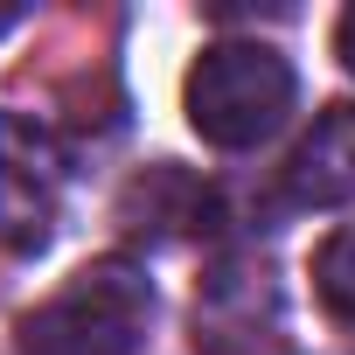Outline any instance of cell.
<instances>
[{
    "label": "cell",
    "mask_w": 355,
    "mask_h": 355,
    "mask_svg": "<svg viewBox=\"0 0 355 355\" xmlns=\"http://www.w3.org/2000/svg\"><path fill=\"white\" fill-rule=\"evenodd\" d=\"M293 98H300V77L272 42H216L196 56V70L182 84L189 125L223 153L265 146L293 119Z\"/></svg>",
    "instance_id": "1"
},
{
    "label": "cell",
    "mask_w": 355,
    "mask_h": 355,
    "mask_svg": "<svg viewBox=\"0 0 355 355\" xmlns=\"http://www.w3.org/2000/svg\"><path fill=\"white\" fill-rule=\"evenodd\" d=\"M146 327H153V279L125 258H98L21 320V348L28 355H132Z\"/></svg>",
    "instance_id": "2"
},
{
    "label": "cell",
    "mask_w": 355,
    "mask_h": 355,
    "mask_svg": "<svg viewBox=\"0 0 355 355\" xmlns=\"http://www.w3.org/2000/svg\"><path fill=\"white\" fill-rule=\"evenodd\" d=\"M63 196H70L63 146L35 119L0 112V244L8 251H42L56 237Z\"/></svg>",
    "instance_id": "3"
},
{
    "label": "cell",
    "mask_w": 355,
    "mask_h": 355,
    "mask_svg": "<svg viewBox=\"0 0 355 355\" xmlns=\"http://www.w3.org/2000/svg\"><path fill=\"white\" fill-rule=\"evenodd\" d=\"M286 189H293V202H320V209L355 202V105H334L300 139V153L286 167Z\"/></svg>",
    "instance_id": "4"
},
{
    "label": "cell",
    "mask_w": 355,
    "mask_h": 355,
    "mask_svg": "<svg viewBox=\"0 0 355 355\" xmlns=\"http://www.w3.org/2000/svg\"><path fill=\"white\" fill-rule=\"evenodd\" d=\"M313 293H320V306L334 320L355 327V223H341V230L320 237V251H313Z\"/></svg>",
    "instance_id": "5"
},
{
    "label": "cell",
    "mask_w": 355,
    "mask_h": 355,
    "mask_svg": "<svg viewBox=\"0 0 355 355\" xmlns=\"http://www.w3.org/2000/svg\"><path fill=\"white\" fill-rule=\"evenodd\" d=\"M334 49H341V70L355 77V8L341 15V28H334Z\"/></svg>",
    "instance_id": "6"
}]
</instances>
